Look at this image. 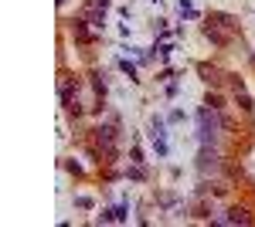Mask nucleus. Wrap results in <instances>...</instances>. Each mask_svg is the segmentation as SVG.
Here are the masks:
<instances>
[{"instance_id":"423d86ee","label":"nucleus","mask_w":255,"mask_h":227,"mask_svg":"<svg viewBox=\"0 0 255 227\" xmlns=\"http://www.w3.org/2000/svg\"><path fill=\"white\" fill-rule=\"evenodd\" d=\"M238 105H242V109L249 112V109H252V98H249V95H238Z\"/></svg>"},{"instance_id":"f03ea898","label":"nucleus","mask_w":255,"mask_h":227,"mask_svg":"<svg viewBox=\"0 0 255 227\" xmlns=\"http://www.w3.org/2000/svg\"><path fill=\"white\" fill-rule=\"evenodd\" d=\"M96 139H99V146L109 152V156H116V136H113V126H99Z\"/></svg>"},{"instance_id":"20e7f679","label":"nucleus","mask_w":255,"mask_h":227,"mask_svg":"<svg viewBox=\"0 0 255 227\" xmlns=\"http://www.w3.org/2000/svg\"><path fill=\"white\" fill-rule=\"evenodd\" d=\"M197 166H201V173L215 170V166H218V152L211 150V146H201V156H197Z\"/></svg>"},{"instance_id":"0eeeda50","label":"nucleus","mask_w":255,"mask_h":227,"mask_svg":"<svg viewBox=\"0 0 255 227\" xmlns=\"http://www.w3.org/2000/svg\"><path fill=\"white\" fill-rule=\"evenodd\" d=\"M58 3H61V0H58Z\"/></svg>"},{"instance_id":"7ed1b4c3","label":"nucleus","mask_w":255,"mask_h":227,"mask_svg":"<svg viewBox=\"0 0 255 227\" xmlns=\"http://www.w3.org/2000/svg\"><path fill=\"white\" fill-rule=\"evenodd\" d=\"M252 217H249V210H242V207H232V210H225V217H215V224H249Z\"/></svg>"},{"instance_id":"39448f33","label":"nucleus","mask_w":255,"mask_h":227,"mask_svg":"<svg viewBox=\"0 0 255 227\" xmlns=\"http://www.w3.org/2000/svg\"><path fill=\"white\" fill-rule=\"evenodd\" d=\"M204 34H208V38L215 41V44H228V34H221V31H218L215 24H208V27H204Z\"/></svg>"},{"instance_id":"f257e3e1","label":"nucleus","mask_w":255,"mask_h":227,"mask_svg":"<svg viewBox=\"0 0 255 227\" xmlns=\"http://www.w3.org/2000/svg\"><path fill=\"white\" fill-rule=\"evenodd\" d=\"M197 122H201V146H211L215 136H218L221 119L215 115V109H201V112H197Z\"/></svg>"}]
</instances>
